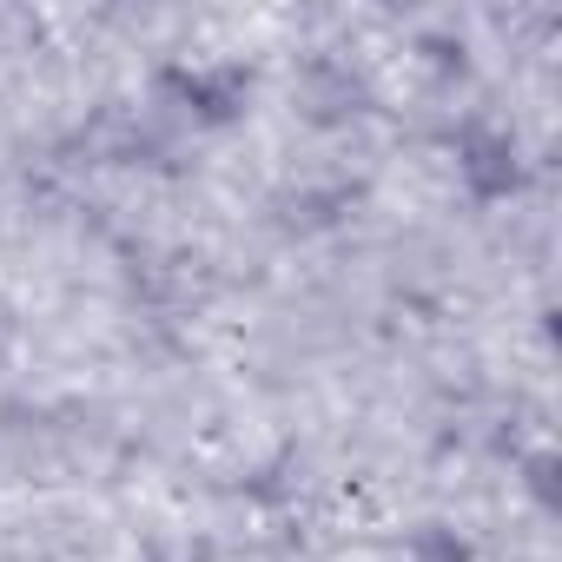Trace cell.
Instances as JSON below:
<instances>
[{"label":"cell","mask_w":562,"mask_h":562,"mask_svg":"<svg viewBox=\"0 0 562 562\" xmlns=\"http://www.w3.org/2000/svg\"><path fill=\"white\" fill-rule=\"evenodd\" d=\"M457 166H463V179H470L483 199H503V192L516 186V146H509V133H496V126H470L463 146H457Z\"/></svg>","instance_id":"2"},{"label":"cell","mask_w":562,"mask_h":562,"mask_svg":"<svg viewBox=\"0 0 562 562\" xmlns=\"http://www.w3.org/2000/svg\"><path fill=\"white\" fill-rule=\"evenodd\" d=\"M166 87L186 100V113H199V120H232L238 106H245V74L238 67H179V74H166Z\"/></svg>","instance_id":"1"},{"label":"cell","mask_w":562,"mask_h":562,"mask_svg":"<svg viewBox=\"0 0 562 562\" xmlns=\"http://www.w3.org/2000/svg\"><path fill=\"white\" fill-rule=\"evenodd\" d=\"M424 549H430V562H463V549H457V542H443V536H430Z\"/></svg>","instance_id":"3"}]
</instances>
